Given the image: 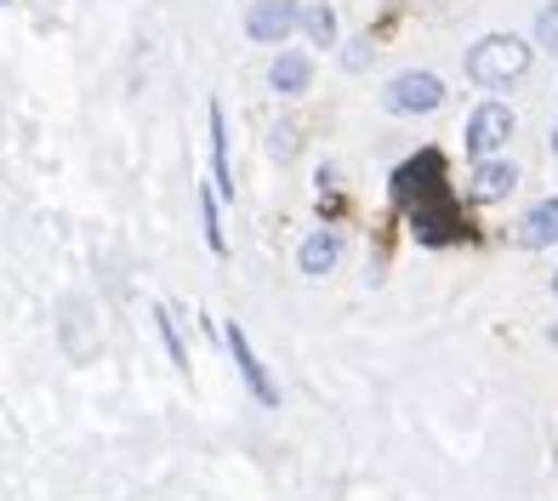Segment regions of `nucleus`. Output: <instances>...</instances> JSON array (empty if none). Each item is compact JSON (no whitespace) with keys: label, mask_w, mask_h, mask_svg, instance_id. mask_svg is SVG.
<instances>
[{"label":"nucleus","mask_w":558,"mask_h":501,"mask_svg":"<svg viewBox=\"0 0 558 501\" xmlns=\"http://www.w3.org/2000/svg\"><path fill=\"white\" fill-rule=\"evenodd\" d=\"M536 40L547 46V52H558V0L536 12Z\"/></svg>","instance_id":"4468645a"},{"label":"nucleus","mask_w":558,"mask_h":501,"mask_svg":"<svg viewBox=\"0 0 558 501\" xmlns=\"http://www.w3.org/2000/svg\"><path fill=\"white\" fill-rule=\"evenodd\" d=\"M291 35H296V0H251V12H245L251 46H274L279 52V40H291Z\"/></svg>","instance_id":"20e7f679"},{"label":"nucleus","mask_w":558,"mask_h":501,"mask_svg":"<svg viewBox=\"0 0 558 501\" xmlns=\"http://www.w3.org/2000/svg\"><path fill=\"white\" fill-rule=\"evenodd\" d=\"M553 155H558V120H553Z\"/></svg>","instance_id":"f3484780"},{"label":"nucleus","mask_w":558,"mask_h":501,"mask_svg":"<svg viewBox=\"0 0 558 501\" xmlns=\"http://www.w3.org/2000/svg\"><path fill=\"white\" fill-rule=\"evenodd\" d=\"M445 97H450V86L439 81L434 69H404V74H393V81L383 86V109L399 114V120H416V114L445 109Z\"/></svg>","instance_id":"f03ea898"},{"label":"nucleus","mask_w":558,"mask_h":501,"mask_svg":"<svg viewBox=\"0 0 558 501\" xmlns=\"http://www.w3.org/2000/svg\"><path fill=\"white\" fill-rule=\"evenodd\" d=\"M524 250H542V245H553L558 240V194L553 199H536L524 217H519V234H513Z\"/></svg>","instance_id":"1a4fd4ad"},{"label":"nucleus","mask_w":558,"mask_h":501,"mask_svg":"<svg viewBox=\"0 0 558 501\" xmlns=\"http://www.w3.org/2000/svg\"><path fill=\"white\" fill-rule=\"evenodd\" d=\"M342 63H348V69H365V63H371V52H365V46H348Z\"/></svg>","instance_id":"dca6fc26"},{"label":"nucleus","mask_w":558,"mask_h":501,"mask_svg":"<svg viewBox=\"0 0 558 501\" xmlns=\"http://www.w3.org/2000/svg\"><path fill=\"white\" fill-rule=\"evenodd\" d=\"M513 109H507V103H496V97H490V103H478L473 114H468V132H462V143H468V155L473 160H485V155H501V148H507V137H513Z\"/></svg>","instance_id":"7ed1b4c3"},{"label":"nucleus","mask_w":558,"mask_h":501,"mask_svg":"<svg viewBox=\"0 0 558 501\" xmlns=\"http://www.w3.org/2000/svg\"><path fill=\"white\" fill-rule=\"evenodd\" d=\"M155 325H160V342H166V359H171L177 370H189V347H183V337H177V325H171V314H166V308H155Z\"/></svg>","instance_id":"f8f14e48"},{"label":"nucleus","mask_w":558,"mask_h":501,"mask_svg":"<svg viewBox=\"0 0 558 501\" xmlns=\"http://www.w3.org/2000/svg\"><path fill=\"white\" fill-rule=\"evenodd\" d=\"M268 86L279 97H302V91L314 86V58L308 52H286V46H279L274 63H268Z\"/></svg>","instance_id":"0eeeda50"},{"label":"nucleus","mask_w":558,"mask_h":501,"mask_svg":"<svg viewBox=\"0 0 558 501\" xmlns=\"http://www.w3.org/2000/svg\"><path fill=\"white\" fill-rule=\"evenodd\" d=\"M296 29L308 35L314 46H337V12L325 7V0H314V7H296Z\"/></svg>","instance_id":"9b49d317"},{"label":"nucleus","mask_w":558,"mask_h":501,"mask_svg":"<svg viewBox=\"0 0 558 501\" xmlns=\"http://www.w3.org/2000/svg\"><path fill=\"white\" fill-rule=\"evenodd\" d=\"M268 148H274L279 160H286L291 148H296V125H274V137H268Z\"/></svg>","instance_id":"2eb2a0df"},{"label":"nucleus","mask_w":558,"mask_h":501,"mask_svg":"<svg viewBox=\"0 0 558 501\" xmlns=\"http://www.w3.org/2000/svg\"><path fill=\"white\" fill-rule=\"evenodd\" d=\"M513 188H519V166H513V160H501V155H485V160H473L468 194L478 199V206H496V199H507Z\"/></svg>","instance_id":"39448f33"},{"label":"nucleus","mask_w":558,"mask_h":501,"mask_svg":"<svg viewBox=\"0 0 558 501\" xmlns=\"http://www.w3.org/2000/svg\"><path fill=\"white\" fill-rule=\"evenodd\" d=\"M524 74H530V40H519V35H485V40H473V52H468V81L473 86L507 91V86H519Z\"/></svg>","instance_id":"f257e3e1"},{"label":"nucleus","mask_w":558,"mask_h":501,"mask_svg":"<svg viewBox=\"0 0 558 501\" xmlns=\"http://www.w3.org/2000/svg\"><path fill=\"white\" fill-rule=\"evenodd\" d=\"M228 354H234V365H240V376H245V388L257 393V405H279V388L268 382V370H263V359L251 354V337L240 331V325H228Z\"/></svg>","instance_id":"423d86ee"},{"label":"nucleus","mask_w":558,"mask_h":501,"mask_svg":"<svg viewBox=\"0 0 558 501\" xmlns=\"http://www.w3.org/2000/svg\"><path fill=\"white\" fill-rule=\"evenodd\" d=\"M553 342H558V325H553Z\"/></svg>","instance_id":"6ab92c4d"},{"label":"nucleus","mask_w":558,"mask_h":501,"mask_svg":"<svg viewBox=\"0 0 558 501\" xmlns=\"http://www.w3.org/2000/svg\"><path fill=\"white\" fill-rule=\"evenodd\" d=\"M553 296H558V268H553Z\"/></svg>","instance_id":"a211bd4d"},{"label":"nucleus","mask_w":558,"mask_h":501,"mask_svg":"<svg viewBox=\"0 0 558 501\" xmlns=\"http://www.w3.org/2000/svg\"><path fill=\"white\" fill-rule=\"evenodd\" d=\"M337 262H342V234H337V229L308 234V240H302V250H296V268L308 273V280H325Z\"/></svg>","instance_id":"6e6552de"},{"label":"nucleus","mask_w":558,"mask_h":501,"mask_svg":"<svg viewBox=\"0 0 558 501\" xmlns=\"http://www.w3.org/2000/svg\"><path fill=\"white\" fill-rule=\"evenodd\" d=\"M199 222H206V245L222 250V211H217V194H211V188L199 194Z\"/></svg>","instance_id":"ddd939ff"},{"label":"nucleus","mask_w":558,"mask_h":501,"mask_svg":"<svg viewBox=\"0 0 558 501\" xmlns=\"http://www.w3.org/2000/svg\"><path fill=\"white\" fill-rule=\"evenodd\" d=\"M211 194L234 199V178H228V120L222 103H211Z\"/></svg>","instance_id":"9d476101"}]
</instances>
